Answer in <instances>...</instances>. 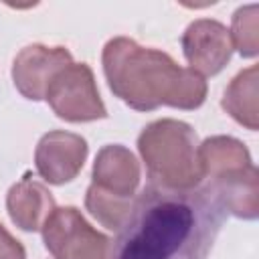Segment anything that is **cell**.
<instances>
[{
	"label": "cell",
	"instance_id": "obj_1",
	"mask_svg": "<svg viewBox=\"0 0 259 259\" xmlns=\"http://www.w3.org/2000/svg\"><path fill=\"white\" fill-rule=\"evenodd\" d=\"M225 221L214 192L144 186L111 243V259H206Z\"/></svg>",
	"mask_w": 259,
	"mask_h": 259
},
{
	"label": "cell",
	"instance_id": "obj_2",
	"mask_svg": "<svg viewBox=\"0 0 259 259\" xmlns=\"http://www.w3.org/2000/svg\"><path fill=\"white\" fill-rule=\"evenodd\" d=\"M107 85L136 111L160 105L198 109L206 99V81L190 67H180L168 53L142 47L134 38H109L101 53Z\"/></svg>",
	"mask_w": 259,
	"mask_h": 259
},
{
	"label": "cell",
	"instance_id": "obj_3",
	"mask_svg": "<svg viewBox=\"0 0 259 259\" xmlns=\"http://www.w3.org/2000/svg\"><path fill=\"white\" fill-rule=\"evenodd\" d=\"M198 136L186 121L162 117L148 123L138 136V152L150 184L168 190H192L204 180Z\"/></svg>",
	"mask_w": 259,
	"mask_h": 259
},
{
	"label": "cell",
	"instance_id": "obj_4",
	"mask_svg": "<svg viewBox=\"0 0 259 259\" xmlns=\"http://www.w3.org/2000/svg\"><path fill=\"white\" fill-rule=\"evenodd\" d=\"M53 259H111V239L87 223L77 206H55L42 229Z\"/></svg>",
	"mask_w": 259,
	"mask_h": 259
},
{
	"label": "cell",
	"instance_id": "obj_5",
	"mask_svg": "<svg viewBox=\"0 0 259 259\" xmlns=\"http://www.w3.org/2000/svg\"><path fill=\"white\" fill-rule=\"evenodd\" d=\"M45 99L57 117L71 123H85L107 117L95 75L87 63L73 61L57 71L47 87Z\"/></svg>",
	"mask_w": 259,
	"mask_h": 259
},
{
	"label": "cell",
	"instance_id": "obj_6",
	"mask_svg": "<svg viewBox=\"0 0 259 259\" xmlns=\"http://www.w3.org/2000/svg\"><path fill=\"white\" fill-rule=\"evenodd\" d=\"M233 51L229 28L214 18H196L182 34L184 59L202 77L219 75L231 61Z\"/></svg>",
	"mask_w": 259,
	"mask_h": 259
},
{
	"label": "cell",
	"instance_id": "obj_7",
	"mask_svg": "<svg viewBox=\"0 0 259 259\" xmlns=\"http://www.w3.org/2000/svg\"><path fill=\"white\" fill-rule=\"evenodd\" d=\"M87 154L89 146L85 138L65 130H51L36 144L34 166L45 182L61 186L77 178Z\"/></svg>",
	"mask_w": 259,
	"mask_h": 259
},
{
	"label": "cell",
	"instance_id": "obj_8",
	"mask_svg": "<svg viewBox=\"0 0 259 259\" xmlns=\"http://www.w3.org/2000/svg\"><path fill=\"white\" fill-rule=\"evenodd\" d=\"M73 63L71 53L65 47L28 45L18 51L12 61V81L18 93L30 101L45 99L47 87L57 71Z\"/></svg>",
	"mask_w": 259,
	"mask_h": 259
},
{
	"label": "cell",
	"instance_id": "obj_9",
	"mask_svg": "<svg viewBox=\"0 0 259 259\" xmlns=\"http://www.w3.org/2000/svg\"><path fill=\"white\" fill-rule=\"evenodd\" d=\"M140 180V162L125 146L107 144L97 152L91 170L93 186L119 198H136Z\"/></svg>",
	"mask_w": 259,
	"mask_h": 259
},
{
	"label": "cell",
	"instance_id": "obj_10",
	"mask_svg": "<svg viewBox=\"0 0 259 259\" xmlns=\"http://www.w3.org/2000/svg\"><path fill=\"white\" fill-rule=\"evenodd\" d=\"M55 206L57 204L51 190L42 182L32 180L30 174H24L16 184L10 186L6 194V210L10 221L26 233L40 231Z\"/></svg>",
	"mask_w": 259,
	"mask_h": 259
},
{
	"label": "cell",
	"instance_id": "obj_11",
	"mask_svg": "<svg viewBox=\"0 0 259 259\" xmlns=\"http://www.w3.org/2000/svg\"><path fill=\"white\" fill-rule=\"evenodd\" d=\"M198 156H200L204 178H208V182L231 178L253 164L247 146L241 140L231 136L206 138L198 146Z\"/></svg>",
	"mask_w": 259,
	"mask_h": 259
},
{
	"label": "cell",
	"instance_id": "obj_12",
	"mask_svg": "<svg viewBox=\"0 0 259 259\" xmlns=\"http://www.w3.org/2000/svg\"><path fill=\"white\" fill-rule=\"evenodd\" d=\"M206 186L214 192L225 212L245 221L259 217V170L255 164L231 178L208 182Z\"/></svg>",
	"mask_w": 259,
	"mask_h": 259
},
{
	"label": "cell",
	"instance_id": "obj_13",
	"mask_svg": "<svg viewBox=\"0 0 259 259\" xmlns=\"http://www.w3.org/2000/svg\"><path fill=\"white\" fill-rule=\"evenodd\" d=\"M259 67L251 65L239 71L227 85L221 105L241 125L251 132L259 130Z\"/></svg>",
	"mask_w": 259,
	"mask_h": 259
},
{
	"label": "cell",
	"instance_id": "obj_14",
	"mask_svg": "<svg viewBox=\"0 0 259 259\" xmlns=\"http://www.w3.org/2000/svg\"><path fill=\"white\" fill-rule=\"evenodd\" d=\"M136 198H119L89 184L85 192V208L109 231H119L125 223Z\"/></svg>",
	"mask_w": 259,
	"mask_h": 259
},
{
	"label": "cell",
	"instance_id": "obj_15",
	"mask_svg": "<svg viewBox=\"0 0 259 259\" xmlns=\"http://www.w3.org/2000/svg\"><path fill=\"white\" fill-rule=\"evenodd\" d=\"M259 6L247 4L235 10L231 20V40L233 47L245 59H255L259 53Z\"/></svg>",
	"mask_w": 259,
	"mask_h": 259
},
{
	"label": "cell",
	"instance_id": "obj_16",
	"mask_svg": "<svg viewBox=\"0 0 259 259\" xmlns=\"http://www.w3.org/2000/svg\"><path fill=\"white\" fill-rule=\"evenodd\" d=\"M0 259H26L24 245L16 237H12L2 223H0Z\"/></svg>",
	"mask_w": 259,
	"mask_h": 259
}]
</instances>
